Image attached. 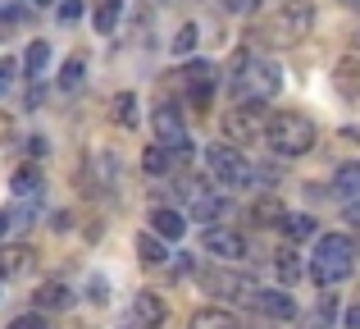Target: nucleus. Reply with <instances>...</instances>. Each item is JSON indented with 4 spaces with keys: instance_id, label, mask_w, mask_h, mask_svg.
Returning a JSON list of instances; mask_svg holds the SVG:
<instances>
[{
    "instance_id": "1",
    "label": "nucleus",
    "mask_w": 360,
    "mask_h": 329,
    "mask_svg": "<svg viewBox=\"0 0 360 329\" xmlns=\"http://www.w3.org/2000/svg\"><path fill=\"white\" fill-rule=\"evenodd\" d=\"M260 137L269 142V151H274V156H288V161H292V156H306L310 147H315L319 128L310 124L306 115H297V110H278V115L264 119Z\"/></svg>"
},
{
    "instance_id": "2",
    "label": "nucleus",
    "mask_w": 360,
    "mask_h": 329,
    "mask_svg": "<svg viewBox=\"0 0 360 329\" xmlns=\"http://www.w3.org/2000/svg\"><path fill=\"white\" fill-rule=\"evenodd\" d=\"M352 270H356V242L347 238V233H319L315 256H310V279H315L319 288H333V284H342Z\"/></svg>"
},
{
    "instance_id": "3",
    "label": "nucleus",
    "mask_w": 360,
    "mask_h": 329,
    "mask_svg": "<svg viewBox=\"0 0 360 329\" xmlns=\"http://www.w3.org/2000/svg\"><path fill=\"white\" fill-rule=\"evenodd\" d=\"M283 87V73L278 64L269 60H242L238 73H233V97L238 101H260V106H269L274 97H278Z\"/></svg>"
},
{
    "instance_id": "4",
    "label": "nucleus",
    "mask_w": 360,
    "mask_h": 329,
    "mask_svg": "<svg viewBox=\"0 0 360 329\" xmlns=\"http://www.w3.org/2000/svg\"><path fill=\"white\" fill-rule=\"evenodd\" d=\"M205 169H210V178L224 183V187H246L251 174H255L233 142H210V147H205Z\"/></svg>"
},
{
    "instance_id": "5",
    "label": "nucleus",
    "mask_w": 360,
    "mask_h": 329,
    "mask_svg": "<svg viewBox=\"0 0 360 329\" xmlns=\"http://www.w3.org/2000/svg\"><path fill=\"white\" fill-rule=\"evenodd\" d=\"M264 128V106L260 101H238V110H224V133L233 147H251Z\"/></svg>"
},
{
    "instance_id": "6",
    "label": "nucleus",
    "mask_w": 360,
    "mask_h": 329,
    "mask_svg": "<svg viewBox=\"0 0 360 329\" xmlns=\"http://www.w3.org/2000/svg\"><path fill=\"white\" fill-rule=\"evenodd\" d=\"M150 124H155V137L174 151V161H187V128H183V115H178L174 106H160L155 115H150Z\"/></svg>"
},
{
    "instance_id": "7",
    "label": "nucleus",
    "mask_w": 360,
    "mask_h": 329,
    "mask_svg": "<svg viewBox=\"0 0 360 329\" xmlns=\"http://www.w3.org/2000/svg\"><path fill=\"white\" fill-rule=\"evenodd\" d=\"M278 27H283V42H306L310 27H315V5L310 0H283Z\"/></svg>"
},
{
    "instance_id": "8",
    "label": "nucleus",
    "mask_w": 360,
    "mask_h": 329,
    "mask_svg": "<svg viewBox=\"0 0 360 329\" xmlns=\"http://www.w3.org/2000/svg\"><path fill=\"white\" fill-rule=\"evenodd\" d=\"M201 247L210 252V256H219V261H242L246 256V238L238 229H224V224H205V238H201Z\"/></svg>"
},
{
    "instance_id": "9",
    "label": "nucleus",
    "mask_w": 360,
    "mask_h": 329,
    "mask_svg": "<svg viewBox=\"0 0 360 329\" xmlns=\"http://www.w3.org/2000/svg\"><path fill=\"white\" fill-rule=\"evenodd\" d=\"M251 306L260 316H269V321H297V302H292V293H278V288H255Z\"/></svg>"
},
{
    "instance_id": "10",
    "label": "nucleus",
    "mask_w": 360,
    "mask_h": 329,
    "mask_svg": "<svg viewBox=\"0 0 360 329\" xmlns=\"http://www.w3.org/2000/svg\"><path fill=\"white\" fill-rule=\"evenodd\" d=\"M132 316H137V329H160L169 321V306L160 293H150V288H141L137 297H132Z\"/></svg>"
},
{
    "instance_id": "11",
    "label": "nucleus",
    "mask_w": 360,
    "mask_h": 329,
    "mask_svg": "<svg viewBox=\"0 0 360 329\" xmlns=\"http://www.w3.org/2000/svg\"><path fill=\"white\" fill-rule=\"evenodd\" d=\"M150 233L165 238V242H178L187 233V215L178 211V206H155V211H150Z\"/></svg>"
},
{
    "instance_id": "12",
    "label": "nucleus",
    "mask_w": 360,
    "mask_h": 329,
    "mask_svg": "<svg viewBox=\"0 0 360 329\" xmlns=\"http://www.w3.org/2000/svg\"><path fill=\"white\" fill-rule=\"evenodd\" d=\"M32 261H37V252L27 247V242H5V247H0V279L27 275V270H32Z\"/></svg>"
},
{
    "instance_id": "13",
    "label": "nucleus",
    "mask_w": 360,
    "mask_h": 329,
    "mask_svg": "<svg viewBox=\"0 0 360 329\" xmlns=\"http://www.w3.org/2000/svg\"><path fill=\"white\" fill-rule=\"evenodd\" d=\"M333 87H338L342 101H360V60H356V55H342V60H338Z\"/></svg>"
},
{
    "instance_id": "14",
    "label": "nucleus",
    "mask_w": 360,
    "mask_h": 329,
    "mask_svg": "<svg viewBox=\"0 0 360 329\" xmlns=\"http://www.w3.org/2000/svg\"><path fill=\"white\" fill-rule=\"evenodd\" d=\"M205 288H214L219 297H242V302L255 293L251 279H242V275H224V270H205Z\"/></svg>"
},
{
    "instance_id": "15",
    "label": "nucleus",
    "mask_w": 360,
    "mask_h": 329,
    "mask_svg": "<svg viewBox=\"0 0 360 329\" xmlns=\"http://www.w3.org/2000/svg\"><path fill=\"white\" fill-rule=\"evenodd\" d=\"M37 311H60V306H69L73 302V293H69V284L64 279H46L41 288H37Z\"/></svg>"
},
{
    "instance_id": "16",
    "label": "nucleus",
    "mask_w": 360,
    "mask_h": 329,
    "mask_svg": "<svg viewBox=\"0 0 360 329\" xmlns=\"http://www.w3.org/2000/svg\"><path fill=\"white\" fill-rule=\"evenodd\" d=\"M9 187H14V197H41L46 178H41V169H37V165H18L14 178H9Z\"/></svg>"
},
{
    "instance_id": "17",
    "label": "nucleus",
    "mask_w": 360,
    "mask_h": 329,
    "mask_svg": "<svg viewBox=\"0 0 360 329\" xmlns=\"http://www.w3.org/2000/svg\"><path fill=\"white\" fill-rule=\"evenodd\" d=\"M251 215L255 224H283V215H288V206H283V197H255L251 201Z\"/></svg>"
},
{
    "instance_id": "18",
    "label": "nucleus",
    "mask_w": 360,
    "mask_h": 329,
    "mask_svg": "<svg viewBox=\"0 0 360 329\" xmlns=\"http://www.w3.org/2000/svg\"><path fill=\"white\" fill-rule=\"evenodd\" d=\"M187 329H238V316H233V311H219V306H201Z\"/></svg>"
},
{
    "instance_id": "19",
    "label": "nucleus",
    "mask_w": 360,
    "mask_h": 329,
    "mask_svg": "<svg viewBox=\"0 0 360 329\" xmlns=\"http://www.w3.org/2000/svg\"><path fill=\"white\" fill-rule=\"evenodd\" d=\"M141 169H146L150 178H160V174H169L174 169V151H169L165 142H155V147H146L141 151Z\"/></svg>"
},
{
    "instance_id": "20",
    "label": "nucleus",
    "mask_w": 360,
    "mask_h": 329,
    "mask_svg": "<svg viewBox=\"0 0 360 329\" xmlns=\"http://www.w3.org/2000/svg\"><path fill=\"white\" fill-rule=\"evenodd\" d=\"M333 192L342 197V201H347V197H360V161H347L333 174Z\"/></svg>"
},
{
    "instance_id": "21",
    "label": "nucleus",
    "mask_w": 360,
    "mask_h": 329,
    "mask_svg": "<svg viewBox=\"0 0 360 329\" xmlns=\"http://www.w3.org/2000/svg\"><path fill=\"white\" fill-rule=\"evenodd\" d=\"M137 256L146 261V266H165V256H169V247H165V238H155V233H137Z\"/></svg>"
},
{
    "instance_id": "22",
    "label": "nucleus",
    "mask_w": 360,
    "mask_h": 329,
    "mask_svg": "<svg viewBox=\"0 0 360 329\" xmlns=\"http://www.w3.org/2000/svg\"><path fill=\"white\" fill-rule=\"evenodd\" d=\"M110 110H115V124L119 128H132V124H137V92H115Z\"/></svg>"
},
{
    "instance_id": "23",
    "label": "nucleus",
    "mask_w": 360,
    "mask_h": 329,
    "mask_svg": "<svg viewBox=\"0 0 360 329\" xmlns=\"http://www.w3.org/2000/svg\"><path fill=\"white\" fill-rule=\"evenodd\" d=\"M119 14H123V0H101V5H96V14H91L96 32H101V37H110V32L119 27Z\"/></svg>"
},
{
    "instance_id": "24",
    "label": "nucleus",
    "mask_w": 360,
    "mask_h": 329,
    "mask_svg": "<svg viewBox=\"0 0 360 329\" xmlns=\"http://www.w3.org/2000/svg\"><path fill=\"white\" fill-rule=\"evenodd\" d=\"M46 64H51V42H32V46H27V55H23L27 78H41V73H46Z\"/></svg>"
},
{
    "instance_id": "25",
    "label": "nucleus",
    "mask_w": 360,
    "mask_h": 329,
    "mask_svg": "<svg viewBox=\"0 0 360 329\" xmlns=\"http://www.w3.org/2000/svg\"><path fill=\"white\" fill-rule=\"evenodd\" d=\"M82 73H87V55H69V60H64V73H60V92H78Z\"/></svg>"
},
{
    "instance_id": "26",
    "label": "nucleus",
    "mask_w": 360,
    "mask_h": 329,
    "mask_svg": "<svg viewBox=\"0 0 360 329\" xmlns=\"http://www.w3.org/2000/svg\"><path fill=\"white\" fill-rule=\"evenodd\" d=\"M183 82L187 87H214V64L210 60H192L183 69Z\"/></svg>"
},
{
    "instance_id": "27",
    "label": "nucleus",
    "mask_w": 360,
    "mask_h": 329,
    "mask_svg": "<svg viewBox=\"0 0 360 329\" xmlns=\"http://www.w3.org/2000/svg\"><path fill=\"white\" fill-rule=\"evenodd\" d=\"M224 211H229V201H224V197H210V192H201L192 201V215H196V220H205V224H210L214 215H224Z\"/></svg>"
},
{
    "instance_id": "28",
    "label": "nucleus",
    "mask_w": 360,
    "mask_h": 329,
    "mask_svg": "<svg viewBox=\"0 0 360 329\" xmlns=\"http://www.w3.org/2000/svg\"><path fill=\"white\" fill-rule=\"evenodd\" d=\"M283 229H288V238H292V242L315 238V220H310V215H283Z\"/></svg>"
},
{
    "instance_id": "29",
    "label": "nucleus",
    "mask_w": 360,
    "mask_h": 329,
    "mask_svg": "<svg viewBox=\"0 0 360 329\" xmlns=\"http://www.w3.org/2000/svg\"><path fill=\"white\" fill-rule=\"evenodd\" d=\"M196 42H201V27H196V23H183L174 32V55H192Z\"/></svg>"
},
{
    "instance_id": "30",
    "label": "nucleus",
    "mask_w": 360,
    "mask_h": 329,
    "mask_svg": "<svg viewBox=\"0 0 360 329\" xmlns=\"http://www.w3.org/2000/svg\"><path fill=\"white\" fill-rule=\"evenodd\" d=\"M274 270H278V279H283V284H297V279H301V261H297V252H278Z\"/></svg>"
},
{
    "instance_id": "31",
    "label": "nucleus",
    "mask_w": 360,
    "mask_h": 329,
    "mask_svg": "<svg viewBox=\"0 0 360 329\" xmlns=\"http://www.w3.org/2000/svg\"><path fill=\"white\" fill-rule=\"evenodd\" d=\"M14 137H18V119H14V110H0V147H14Z\"/></svg>"
},
{
    "instance_id": "32",
    "label": "nucleus",
    "mask_w": 360,
    "mask_h": 329,
    "mask_svg": "<svg viewBox=\"0 0 360 329\" xmlns=\"http://www.w3.org/2000/svg\"><path fill=\"white\" fill-rule=\"evenodd\" d=\"M328 321H333V297H324V302H319V311L306 321V329H328Z\"/></svg>"
},
{
    "instance_id": "33",
    "label": "nucleus",
    "mask_w": 360,
    "mask_h": 329,
    "mask_svg": "<svg viewBox=\"0 0 360 329\" xmlns=\"http://www.w3.org/2000/svg\"><path fill=\"white\" fill-rule=\"evenodd\" d=\"M9 329H51V325H46V321H41L37 311H32V316L23 311V316H14V321H9Z\"/></svg>"
},
{
    "instance_id": "34",
    "label": "nucleus",
    "mask_w": 360,
    "mask_h": 329,
    "mask_svg": "<svg viewBox=\"0 0 360 329\" xmlns=\"http://www.w3.org/2000/svg\"><path fill=\"white\" fill-rule=\"evenodd\" d=\"M87 297H91L96 306H105V302H110V284H105V279H91V284H87Z\"/></svg>"
},
{
    "instance_id": "35",
    "label": "nucleus",
    "mask_w": 360,
    "mask_h": 329,
    "mask_svg": "<svg viewBox=\"0 0 360 329\" xmlns=\"http://www.w3.org/2000/svg\"><path fill=\"white\" fill-rule=\"evenodd\" d=\"M224 9H229V14H255V9H260V0H219Z\"/></svg>"
},
{
    "instance_id": "36",
    "label": "nucleus",
    "mask_w": 360,
    "mask_h": 329,
    "mask_svg": "<svg viewBox=\"0 0 360 329\" xmlns=\"http://www.w3.org/2000/svg\"><path fill=\"white\" fill-rule=\"evenodd\" d=\"M14 73H18V64H14V60H0V97L9 92V82H14Z\"/></svg>"
},
{
    "instance_id": "37",
    "label": "nucleus",
    "mask_w": 360,
    "mask_h": 329,
    "mask_svg": "<svg viewBox=\"0 0 360 329\" xmlns=\"http://www.w3.org/2000/svg\"><path fill=\"white\" fill-rule=\"evenodd\" d=\"M342 220L360 229V197H347V211H342Z\"/></svg>"
},
{
    "instance_id": "38",
    "label": "nucleus",
    "mask_w": 360,
    "mask_h": 329,
    "mask_svg": "<svg viewBox=\"0 0 360 329\" xmlns=\"http://www.w3.org/2000/svg\"><path fill=\"white\" fill-rule=\"evenodd\" d=\"M60 18H64V23H73V18H82V5H78V0H64V5H60Z\"/></svg>"
},
{
    "instance_id": "39",
    "label": "nucleus",
    "mask_w": 360,
    "mask_h": 329,
    "mask_svg": "<svg viewBox=\"0 0 360 329\" xmlns=\"http://www.w3.org/2000/svg\"><path fill=\"white\" fill-rule=\"evenodd\" d=\"M27 151H32V161H41V156L51 151V142H46V137H27Z\"/></svg>"
},
{
    "instance_id": "40",
    "label": "nucleus",
    "mask_w": 360,
    "mask_h": 329,
    "mask_svg": "<svg viewBox=\"0 0 360 329\" xmlns=\"http://www.w3.org/2000/svg\"><path fill=\"white\" fill-rule=\"evenodd\" d=\"M14 224H18V211H0V238H5Z\"/></svg>"
},
{
    "instance_id": "41",
    "label": "nucleus",
    "mask_w": 360,
    "mask_h": 329,
    "mask_svg": "<svg viewBox=\"0 0 360 329\" xmlns=\"http://www.w3.org/2000/svg\"><path fill=\"white\" fill-rule=\"evenodd\" d=\"M347 329H360V302L347 306Z\"/></svg>"
},
{
    "instance_id": "42",
    "label": "nucleus",
    "mask_w": 360,
    "mask_h": 329,
    "mask_svg": "<svg viewBox=\"0 0 360 329\" xmlns=\"http://www.w3.org/2000/svg\"><path fill=\"white\" fill-rule=\"evenodd\" d=\"M37 5H55V0H37Z\"/></svg>"
},
{
    "instance_id": "43",
    "label": "nucleus",
    "mask_w": 360,
    "mask_h": 329,
    "mask_svg": "<svg viewBox=\"0 0 360 329\" xmlns=\"http://www.w3.org/2000/svg\"><path fill=\"white\" fill-rule=\"evenodd\" d=\"M352 5H356V9H360V0H352Z\"/></svg>"
},
{
    "instance_id": "44",
    "label": "nucleus",
    "mask_w": 360,
    "mask_h": 329,
    "mask_svg": "<svg viewBox=\"0 0 360 329\" xmlns=\"http://www.w3.org/2000/svg\"><path fill=\"white\" fill-rule=\"evenodd\" d=\"M356 46H360V32H356Z\"/></svg>"
},
{
    "instance_id": "45",
    "label": "nucleus",
    "mask_w": 360,
    "mask_h": 329,
    "mask_svg": "<svg viewBox=\"0 0 360 329\" xmlns=\"http://www.w3.org/2000/svg\"><path fill=\"white\" fill-rule=\"evenodd\" d=\"M78 329H82V325H78Z\"/></svg>"
}]
</instances>
